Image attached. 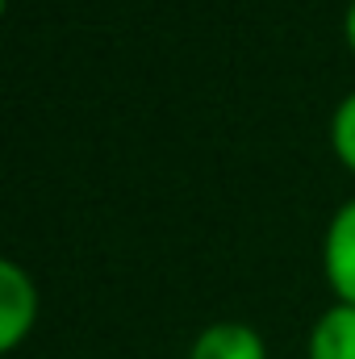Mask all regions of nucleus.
<instances>
[{"instance_id": "f257e3e1", "label": "nucleus", "mask_w": 355, "mask_h": 359, "mask_svg": "<svg viewBox=\"0 0 355 359\" xmlns=\"http://www.w3.org/2000/svg\"><path fill=\"white\" fill-rule=\"evenodd\" d=\"M38 322V284L21 264H0V351H17Z\"/></svg>"}, {"instance_id": "f03ea898", "label": "nucleus", "mask_w": 355, "mask_h": 359, "mask_svg": "<svg viewBox=\"0 0 355 359\" xmlns=\"http://www.w3.org/2000/svg\"><path fill=\"white\" fill-rule=\"evenodd\" d=\"M322 271L335 301L355 305V196L330 217L322 238Z\"/></svg>"}, {"instance_id": "7ed1b4c3", "label": "nucleus", "mask_w": 355, "mask_h": 359, "mask_svg": "<svg viewBox=\"0 0 355 359\" xmlns=\"http://www.w3.org/2000/svg\"><path fill=\"white\" fill-rule=\"evenodd\" d=\"M188 359H267V343L247 322H213L196 334Z\"/></svg>"}, {"instance_id": "20e7f679", "label": "nucleus", "mask_w": 355, "mask_h": 359, "mask_svg": "<svg viewBox=\"0 0 355 359\" xmlns=\"http://www.w3.org/2000/svg\"><path fill=\"white\" fill-rule=\"evenodd\" d=\"M309 359H355V305L335 301L309 330Z\"/></svg>"}, {"instance_id": "39448f33", "label": "nucleus", "mask_w": 355, "mask_h": 359, "mask_svg": "<svg viewBox=\"0 0 355 359\" xmlns=\"http://www.w3.org/2000/svg\"><path fill=\"white\" fill-rule=\"evenodd\" d=\"M330 147H335V155H339V163L355 172V92L343 96V104L335 109V117H330Z\"/></svg>"}, {"instance_id": "423d86ee", "label": "nucleus", "mask_w": 355, "mask_h": 359, "mask_svg": "<svg viewBox=\"0 0 355 359\" xmlns=\"http://www.w3.org/2000/svg\"><path fill=\"white\" fill-rule=\"evenodd\" d=\"M343 34H347V46H351V55H355V0L347 4V17H343Z\"/></svg>"}]
</instances>
